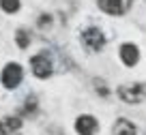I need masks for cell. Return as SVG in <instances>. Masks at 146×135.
<instances>
[{"instance_id": "cell-1", "label": "cell", "mask_w": 146, "mask_h": 135, "mask_svg": "<svg viewBox=\"0 0 146 135\" xmlns=\"http://www.w3.org/2000/svg\"><path fill=\"white\" fill-rule=\"evenodd\" d=\"M116 95L120 97V101H125V103H129V105L142 103V101H146V84L144 81L123 84L118 90H116Z\"/></svg>"}, {"instance_id": "cell-2", "label": "cell", "mask_w": 146, "mask_h": 135, "mask_svg": "<svg viewBox=\"0 0 146 135\" xmlns=\"http://www.w3.org/2000/svg\"><path fill=\"white\" fill-rule=\"evenodd\" d=\"M30 69H32V73H35V77L47 79V77L54 73V62H52L47 52H41V54H36V56L30 58Z\"/></svg>"}, {"instance_id": "cell-3", "label": "cell", "mask_w": 146, "mask_h": 135, "mask_svg": "<svg viewBox=\"0 0 146 135\" xmlns=\"http://www.w3.org/2000/svg\"><path fill=\"white\" fill-rule=\"evenodd\" d=\"M22 79H24V69H22V64L9 62L5 69H2L0 81H2V86H5L7 90H15L19 84H22Z\"/></svg>"}, {"instance_id": "cell-4", "label": "cell", "mask_w": 146, "mask_h": 135, "mask_svg": "<svg viewBox=\"0 0 146 135\" xmlns=\"http://www.w3.org/2000/svg\"><path fill=\"white\" fill-rule=\"evenodd\" d=\"M80 39H82V45L86 47L88 52H101V50H103V45H105V34H103V30L97 28V26L86 28Z\"/></svg>"}, {"instance_id": "cell-5", "label": "cell", "mask_w": 146, "mask_h": 135, "mask_svg": "<svg viewBox=\"0 0 146 135\" xmlns=\"http://www.w3.org/2000/svg\"><path fill=\"white\" fill-rule=\"evenodd\" d=\"M131 2L133 0H97L99 9L108 15H125L131 9Z\"/></svg>"}, {"instance_id": "cell-6", "label": "cell", "mask_w": 146, "mask_h": 135, "mask_svg": "<svg viewBox=\"0 0 146 135\" xmlns=\"http://www.w3.org/2000/svg\"><path fill=\"white\" fill-rule=\"evenodd\" d=\"M97 129H99V122H97L95 116L90 114H82V116L75 120V131L80 135H95Z\"/></svg>"}, {"instance_id": "cell-7", "label": "cell", "mask_w": 146, "mask_h": 135, "mask_svg": "<svg viewBox=\"0 0 146 135\" xmlns=\"http://www.w3.org/2000/svg\"><path fill=\"white\" fill-rule=\"evenodd\" d=\"M120 60L125 67H135L140 62V50L135 43H123L120 45Z\"/></svg>"}, {"instance_id": "cell-8", "label": "cell", "mask_w": 146, "mask_h": 135, "mask_svg": "<svg viewBox=\"0 0 146 135\" xmlns=\"http://www.w3.org/2000/svg\"><path fill=\"white\" fill-rule=\"evenodd\" d=\"M22 133V118L19 116H5L0 120V135H19Z\"/></svg>"}, {"instance_id": "cell-9", "label": "cell", "mask_w": 146, "mask_h": 135, "mask_svg": "<svg viewBox=\"0 0 146 135\" xmlns=\"http://www.w3.org/2000/svg\"><path fill=\"white\" fill-rule=\"evenodd\" d=\"M112 135H137V129L129 118H118L112 126Z\"/></svg>"}, {"instance_id": "cell-10", "label": "cell", "mask_w": 146, "mask_h": 135, "mask_svg": "<svg viewBox=\"0 0 146 135\" xmlns=\"http://www.w3.org/2000/svg\"><path fill=\"white\" fill-rule=\"evenodd\" d=\"M15 41H17L19 50H26L28 45H30V32L24 30V28H19V30L15 32Z\"/></svg>"}, {"instance_id": "cell-11", "label": "cell", "mask_w": 146, "mask_h": 135, "mask_svg": "<svg viewBox=\"0 0 146 135\" xmlns=\"http://www.w3.org/2000/svg\"><path fill=\"white\" fill-rule=\"evenodd\" d=\"M0 9L5 11V13H17L19 0H0Z\"/></svg>"}, {"instance_id": "cell-12", "label": "cell", "mask_w": 146, "mask_h": 135, "mask_svg": "<svg viewBox=\"0 0 146 135\" xmlns=\"http://www.w3.org/2000/svg\"><path fill=\"white\" fill-rule=\"evenodd\" d=\"M50 22H52V17H50V15H45V13H43V17L39 19V26H45V24H50Z\"/></svg>"}]
</instances>
